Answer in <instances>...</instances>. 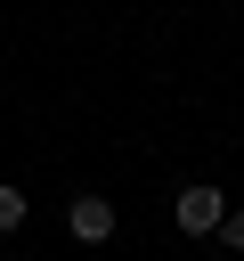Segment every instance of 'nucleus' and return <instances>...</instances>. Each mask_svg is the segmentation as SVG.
<instances>
[{"label":"nucleus","mask_w":244,"mask_h":261,"mask_svg":"<svg viewBox=\"0 0 244 261\" xmlns=\"http://www.w3.org/2000/svg\"><path fill=\"white\" fill-rule=\"evenodd\" d=\"M24 212H33V204H24V188H8V179H0V237H8V228H24Z\"/></svg>","instance_id":"3"},{"label":"nucleus","mask_w":244,"mask_h":261,"mask_svg":"<svg viewBox=\"0 0 244 261\" xmlns=\"http://www.w3.org/2000/svg\"><path fill=\"white\" fill-rule=\"evenodd\" d=\"M220 212H228V196H220L211 179H195V188H179V204H171V220H179L187 237H211V228H220Z\"/></svg>","instance_id":"1"},{"label":"nucleus","mask_w":244,"mask_h":261,"mask_svg":"<svg viewBox=\"0 0 244 261\" xmlns=\"http://www.w3.org/2000/svg\"><path fill=\"white\" fill-rule=\"evenodd\" d=\"M65 220H73V237H81V245H106V237H114V204H106V196H73V212H65Z\"/></svg>","instance_id":"2"},{"label":"nucleus","mask_w":244,"mask_h":261,"mask_svg":"<svg viewBox=\"0 0 244 261\" xmlns=\"http://www.w3.org/2000/svg\"><path fill=\"white\" fill-rule=\"evenodd\" d=\"M211 237H220L228 253H244V212H220V228H211Z\"/></svg>","instance_id":"4"}]
</instances>
